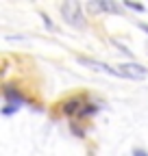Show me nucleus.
<instances>
[{"label": "nucleus", "mask_w": 148, "mask_h": 156, "mask_svg": "<svg viewBox=\"0 0 148 156\" xmlns=\"http://www.w3.org/2000/svg\"><path fill=\"white\" fill-rule=\"evenodd\" d=\"M70 128H72V132H74V134H76V136H85V132H83V130H81V128H79L76 124H74V122L70 124Z\"/></svg>", "instance_id": "obj_12"}, {"label": "nucleus", "mask_w": 148, "mask_h": 156, "mask_svg": "<svg viewBox=\"0 0 148 156\" xmlns=\"http://www.w3.org/2000/svg\"><path fill=\"white\" fill-rule=\"evenodd\" d=\"M17 111V106H11V104H7V106H2V115H13Z\"/></svg>", "instance_id": "obj_11"}, {"label": "nucleus", "mask_w": 148, "mask_h": 156, "mask_svg": "<svg viewBox=\"0 0 148 156\" xmlns=\"http://www.w3.org/2000/svg\"><path fill=\"white\" fill-rule=\"evenodd\" d=\"M133 156H148V152L144 147H133Z\"/></svg>", "instance_id": "obj_13"}, {"label": "nucleus", "mask_w": 148, "mask_h": 156, "mask_svg": "<svg viewBox=\"0 0 148 156\" xmlns=\"http://www.w3.org/2000/svg\"><path fill=\"white\" fill-rule=\"evenodd\" d=\"M39 17H42V22H44V26L48 28V30H52V33H57V26H54V22L44 13V11H39Z\"/></svg>", "instance_id": "obj_8"}, {"label": "nucleus", "mask_w": 148, "mask_h": 156, "mask_svg": "<svg viewBox=\"0 0 148 156\" xmlns=\"http://www.w3.org/2000/svg\"><path fill=\"white\" fill-rule=\"evenodd\" d=\"M139 28H142V30H144V33L148 35V24H139Z\"/></svg>", "instance_id": "obj_14"}, {"label": "nucleus", "mask_w": 148, "mask_h": 156, "mask_svg": "<svg viewBox=\"0 0 148 156\" xmlns=\"http://www.w3.org/2000/svg\"><path fill=\"white\" fill-rule=\"evenodd\" d=\"M2 93H5V98H7V104H11V106H17V108H20L22 104H26V98L22 95V91L17 89L15 85H5V87H2Z\"/></svg>", "instance_id": "obj_6"}, {"label": "nucleus", "mask_w": 148, "mask_h": 156, "mask_svg": "<svg viewBox=\"0 0 148 156\" xmlns=\"http://www.w3.org/2000/svg\"><path fill=\"white\" fill-rule=\"evenodd\" d=\"M113 44H116V46H118V50H120V52H122V54H128V56H133V52H131V50H128V48H126V46H122V44H120V41H118V39H113Z\"/></svg>", "instance_id": "obj_10"}, {"label": "nucleus", "mask_w": 148, "mask_h": 156, "mask_svg": "<svg viewBox=\"0 0 148 156\" xmlns=\"http://www.w3.org/2000/svg\"><path fill=\"white\" fill-rule=\"evenodd\" d=\"M85 104H87V95H74V98H68L61 104V111H63V115L72 117V115H79Z\"/></svg>", "instance_id": "obj_4"}, {"label": "nucleus", "mask_w": 148, "mask_h": 156, "mask_svg": "<svg viewBox=\"0 0 148 156\" xmlns=\"http://www.w3.org/2000/svg\"><path fill=\"white\" fill-rule=\"evenodd\" d=\"M87 11L91 13H113L118 15L120 13V7L116 2H111V0H89L87 2Z\"/></svg>", "instance_id": "obj_5"}, {"label": "nucleus", "mask_w": 148, "mask_h": 156, "mask_svg": "<svg viewBox=\"0 0 148 156\" xmlns=\"http://www.w3.org/2000/svg\"><path fill=\"white\" fill-rule=\"evenodd\" d=\"M124 7H128V9H133V11H137V13H142L146 7L144 5H139V2H131V0H126V2H124Z\"/></svg>", "instance_id": "obj_9"}, {"label": "nucleus", "mask_w": 148, "mask_h": 156, "mask_svg": "<svg viewBox=\"0 0 148 156\" xmlns=\"http://www.w3.org/2000/svg\"><path fill=\"white\" fill-rule=\"evenodd\" d=\"M98 108H100V104H85V106L81 108L79 117H89V115H94V113H98Z\"/></svg>", "instance_id": "obj_7"}, {"label": "nucleus", "mask_w": 148, "mask_h": 156, "mask_svg": "<svg viewBox=\"0 0 148 156\" xmlns=\"http://www.w3.org/2000/svg\"><path fill=\"white\" fill-rule=\"evenodd\" d=\"M61 15L63 22L74 26V28H85V15H83V7L76 0H68L61 5Z\"/></svg>", "instance_id": "obj_1"}, {"label": "nucleus", "mask_w": 148, "mask_h": 156, "mask_svg": "<svg viewBox=\"0 0 148 156\" xmlns=\"http://www.w3.org/2000/svg\"><path fill=\"white\" fill-rule=\"evenodd\" d=\"M122 78H131V80H144V78L148 76V69L139 63H122L118 65Z\"/></svg>", "instance_id": "obj_3"}, {"label": "nucleus", "mask_w": 148, "mask_h": 156, "mask_svg": "<svg viewBox=\"0 0 148 156\" xmlns=\"http://www.w3.org/2000/svg\"><path fill=\"white\" fill-rule=\"evenodd\" d=\"M76 61H79L81 65H85V67H91L94 72H102V74H109V76L122 78V74H120L118 67H111V65H107V63H102V61H96V58H91V56H76Z\"/></svg>", "instance_id": "obj_2"}]
</instances>
